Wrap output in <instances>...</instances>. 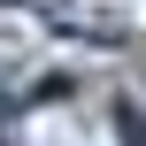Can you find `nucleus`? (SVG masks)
Instances as JSON below:
<instances>
[{
  "label": "nucleus",
  "mask_w": 146,
  "mask_h": 146,
  "mask_svg": "<svg viewBox=\"0 0 146 146\" xmlns=\"http://www.w3.org/2000/svg\"><path fill=\"white\" fill-rule=\"evenodd\" d=\"M115 139H123V146H146V115H139V100H115Z\"/></svg>",
  "instance_id": "f257e3e1"
}]
</instances>
